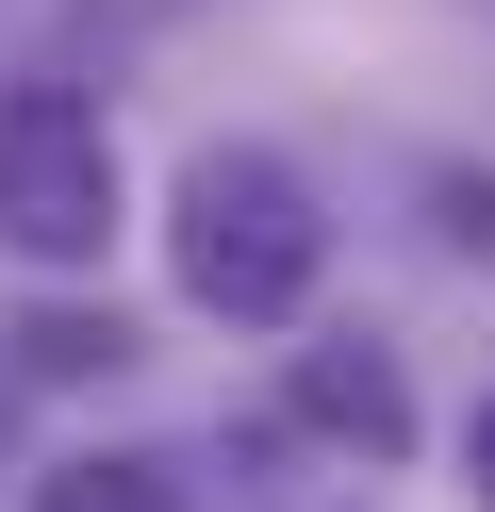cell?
Segmentation results:
<instances>
[{
	"instance_id": "1",
	"label": "cell",
	"mask_w": 495,
	"mask_h": 512,
	"mask_svg": "<svg viewBox=\"0 0 495 512\" xmlns=\"http://www.w3.org/2000/svg\"><path fill=\"white\" fill-rule=\"evenodd\" d=\"M314 265H330V215H314V182H297L281 149H198V166H182V298L198 314L297 331Z\"/></svg>"
},
{
	"instance_id": "4",
	"label": "cell",
	"mask_w": 495,
	"mask_h": 512,
	"mask_svg": "<svg viewBox=\"0 0 495 512\" xmlns=\"http://www.w3.org/2000/svg\"><path fill=\"white\" fill-rule=\"evenodd\" d=\"M33 512H182V463H149V446H83V463L33 479Z\"/></svg>"
},
{
	"instance_id": "3",
	"label": "cell",
	"mask_w": 495,
	"mask_h": 512,
	"mask_svg": "<svg viewBox=\"0 0 495 512\" xmlns=\"http://www.w3.org/2000/svg\"><path fill=\"white\" fill-rule=\"evenodd\" d=\"M297 413H314L330 446H363V463H396V446H413V397H396L380 347H297Z\"/></svg>"
},
{
	"instance_id": "6",
	"label": "cell",
	"mask_w": 495,
	"mask_h": 512,
	"mask_svg": "<svg viewBox=\"0 0 495 512\" xmlns=\"http://www.w3.org/2000/svg\"><path fill=\"white\" fill-rule=\"evenodd\" d=\"M479 496H495V413H479Z\"/></svg>"
},
{
	"instance_id": "5",
	"label": "cell",
	"mask_w": 495,
	"mask_h": 512,
	"mask_svg": "<svg viewBox=\"0 0 495 512\" xmlns=\"http://www.w3.org/2000/svg\"><path fill=\"white\" fill-rule=\"evenodd\" d=\"M33 380H83V364H132V331H116V314H33Z\"/></svg>"
},
{
	"instance_id": "2",
	"label": "cell",
	"mask_w": 495,
	"mask_h": 512,
	"mask_svg": "<svg viewBox=\"0 0 495 512\" xmlns=\"http://www.w3.org/2000/svg\"><path fill=\"white\" fill-rule=\"evenodd\" d=\"M99 232H116V133H99V100L17 83V100H0V248L99 265Z\"/></svg>"
}]
</instances>
